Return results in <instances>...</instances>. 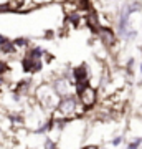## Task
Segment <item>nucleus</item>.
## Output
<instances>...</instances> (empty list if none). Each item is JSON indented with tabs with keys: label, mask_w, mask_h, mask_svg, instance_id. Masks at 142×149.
<instances>
[{
	"label": "nucleus",
	"mask_w": 142,
	"mask_h": 149,
	"mask_svg": "<svg viewBox=\"0 0 142 149\" xmlns=\"http://www.w3.org/2000/svg\"><path fill=\"white\" fill-rule=\"evenodd\" d=\"M7 71H8V65L3 60H0V74H5Z\"/></svg>",
	"instance_id": "obj_15"
},
{
	"label": "nucleus",
	"mask_w": 142,
	"mask_h": 149,
	"mask_svg": "<svg viewBox=\"0 0 142 149\" xmlns=\"http://www.w3.org/2000/svg\"><path fill=\"white\" fill-rule=\"evenodd\" d=\"M50 83H51L55 93H56L60 98H66V96L76 95V86H74V81L69 80V78L56 76V78H53V81H50Z\"/></svg>",
	"instance_id": "obj_3"
},
{
	"label": "nucleus",
	"mask_w": 142,
	"mask_h": 149,
	"mask_svg": "<svg viewBox=\"0 0 142 149\" xmlns=\"http://www.w3.org/2000/svg\"><path fill=\"white\" fill-rule=\"evenodd\" d=\"M43 149H60L58 141H55L53 138L46 136V138H45V141H43Z\"/></svg>",
	"instance_id": "obj_10"
},
{
	"label": "nucleus",
	"mask_w": 142,
	"mask_h": 149,
	"mask_svg": "<svg viewBox=\"0 0 142 149\" xmlns=\"http://www.w3.org/2000/svg\"><path fill=\"white\" fill-rule=\"evenodd\" d=\"M98 38L106 48H114L117 43V37L111 27H101V30L98 32Z\"/></svg>",
	"instance_id": "obj_5"
},
{
	"label": "nucleus",
	"mask_w": 142,
	"mask_h": 149,
	"mask_svg": "<svg viewBox=\"0 0 142 149\" xmlns=\"http://www.w3.org/2000/svg\"><path fill=\"white\" fill-rule=\"evenodd\" d=\"M2 141H3V129L0 128V143H2Z\"/></svg>",
	"instance_id": "obj_18"
},
{
	"label": "nucleus",
	"mask_w": 142,
	"mask_h": 149,
	"mask_svg": "<svg viewBox=\"0 0 142 149\" xmlns=\"http://www.w3.org/2000/svg\"><path fill=\"white\" fill-rule=\"evenodd\" d=\"M60 100H61V98L55 93L51 83H42V85H38L37 88H35V101H37L50 116H51V113L58 108Z\"/></svg>",
	"instance_id": "obj_1"
},
{
	"label": "nucleus",
	"mask_w": 142,
	"mask_h": 149,
	"mask_svg": "<svg viewBox=\"0 0 142 149\" xmlns=\"http://www.w3.org/2000/svg\"><path fill=\"white\" fill-rule=\"evenodd\" d=\"M15 52H17L15 45H13L12 40H8L5 45H2V47H0V53H2V55H12V53H15Z\"/></svg>",
	"instance_id": "obj_9"
},
{
	"label": "nucleus",
	"mask_w": 142,
	"mask_h": 149,
	"mask_svg": "<svg viewBox=\"0 0 142 149\" xmlns=\"http://www.w3.org/2000/svg\"><path fill=\"white\" fill-rule=\"evenodd\" d=\"M76 95H78L79 103H81L88 111H91V109L98 104V100H99L98 88H96V86H91V85H86V86H83V88H79V90L76 91Z\"/></svg>",
	"instance_id": "obj_2"
},
{
	"label": "nucleus",
	"mask_w": 142,
	"mask_h": 149,
	"mask_svg": "<svg viewBox=\"0 0 142 149\" xmlns=\"http://www.w3.org/2000/svg\"><path fill=\"white\" fill-rule=\"evenodd\" d=\"M141 73H142V63H141Z\"/></svg>",
	"instance_id": "obj_19"
},
{
	"label": "nucleus",
	"mask_w": 142,
	"mask_h": 149,
	"mask_svg": "<svg viewBox=\"0 0 142 149\" xmlns=\"http://www.w3.org/2000/svg\"><path fill=\"white\" fill-rule=\"evenodd\" d=\"M126 8L129 10V13H136V12H139L141 10V2H131V3H127L126 5Z\"/></svg>",
	"instance_id": "obj_13"
},
{
	"label": "nucleus",
	"mask_w": 142,
	"mask_h": 149,
	"mask_svg": "<svg viewBox=\"0 0 142 149\" xmlns=\"http://www.w3.org/2000/svg\"><path fill=\"white\" fill-rule=\"evenodd\" d=\"M43 55H45V50H43L42 47H33L26 52V56H30V58L35 60V61H40V60L43 58Z\"/></svg>",
	"instance_id": "obj_8"
},
{
	"label": "nucleus",
	"mask_w": 142,
	"mask_h": 149,
	"mask_svg": "<svg viewBox=\"0 0 142 149\" xmlns=\"http://www.w3.org/2000/svg\"><path fill=\"white\" fill-rule=\"evenodd\" d=\"M99 149H107V148H99Z\"/></svg>",
	"instance_id": "obj_20"
},
{
	"label": "nucleus",
	"mask_w": 142,
	"mask_h": 149,
	"mask_svg": "<svg viewBox=\"0 0 142 149\" xmlns=\"http://www.w3.org/2000/svg\"><path fill=\"white\" fill-rule=\"evenodd\" d=\"M141 52H142V48H141Z\"/></svg>",
	"instance_id": "obj_21"
},
{
	"label": "nucleus",
	"mask_w": 142,
	"mask_h": 149,
	"mask_svg": "<svg viewBox=\"0 0 142 149\" xmlns=\"http://www.w3.org/2000/svg\"><path fill=\"white\" fill-rule=\"evenodd\" d=\"M13 45H15V50H23L28 47V38H17L13 40Z\"/></svg>",
	"instance_id": "obj_12"
},
{
	"label": "nucleus",
	"mask_w": 142,
	"mask_h": 149,
	"mask_svg": "<svg viewBox=\"0 0 142 149\" xmlns=\"http://www.w3.org/2000/svg\"><path fill=\"white\" fill-rule=\"evenodd\" d=\"M142 148V138H134L127 143L126 149H141Z\"/></svg>",
	"instance_id": "obj_11"
},
{
	"label": "nucleus",
	"mask_w": 142,
	"mask_h": 149,
	"mask_svg": "<svg viewBox=\"0 0 142 149\" xmlns=\"http://www.w3.org/2000/svg\"><path fill=\"white\" fill-rule=\"evenodd\" d=\"M43 68V61L40 60V61H35V60H32L30 56H23V60H21V70H23V73H40Z\"/></svg>",
	"instance_id": "obj_6"
},
{
	"label": "nucleus",
	"mask_w": 142,
	"mask_h": 149,
	"mask_svg": "<svg viewBox=\"0 0 142 149\" xmlns=\"http://www.w3.org/2000/svg\"><path fill=\"white\" fill-rule=\"evenodd\" d=\"M32 80H23V81H18L13 88H12V93H15V95L21 96V98H25V96L30 95V91H32Z\"/></svg>",
	"instance_id": "obj_7"
},
{
	"label": "nucleus",
	"mask_w": 142,
	"mask_h": 149,
	"mask_svg": "<svg viewBox=\"0 0 142 149\" xmlns=\"http://www.w3.org/2000/svg\"><path fill=\"white\" fill-rule=\"evenodd\" d=\"M7 42H8V38L3 37V35H0V47H2V45H5Z\"/></svg>",
	"instance_id": "obj_17"
},
{
	"label": "nucleus",
	"mask_w": 142,
	"mask_h": 149,
	"mask_svg": "<svg viewBox=\"0 0 142 149\" xmlns=\"http://www.w3.org/2000/svg\"><path fill=\"white\" fill-rule=\"evenodd\" d=\"M79 149H99V146L98 144H86V146H83V148Z\"/></svg>",
	"instance_id": "obj_16"
},
{
	"label": "nucleus",
	"mask_w": 142,
	"mask_h": 149,
	"mask_svg": "<svg viewBox=\"0 0 142 149\" xmlns=\"http://www.w3.org/2000/svg\"><path fill=\"white\" fill-rule=\"evenodd\" d=\"M122 141H124V136L122 134H117V136H114V138L111 139V146H114V148H117V146H121Z\"/></svg>",
	"instance_id": "obj_14"
},
{
	"label": "nucleus",
	"mask_w": 142,
	"mask_h": 149,
	"mask_svg": "<svg viewBox=\"0 0 142 149\" xmlns=\"http://www.w3.org/2000/svg\"><path fill=\"white\" fill-rule=\"evenodd\" d=\"M71 78H73V81H74L76 91H78L79 88H83V86L89 85L91 74H89V70H88V66H86L84 63L79 65V66H74V68L71 70Z\"/></svg>",
	"instance_id": "obj_4"
}]
</instances>
